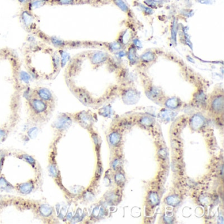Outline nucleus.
Listing matches in <instances>:
<instances>
[{
    "label": "nucleus",
    "instance_id": "nucleus-1",
    "mask_svg": "<svg viewBox=\"0 0 224 224\" xmlns=\"http://www.w3.org/2000/svg\"><path fill=\"white\" fill-rule=\"evenodd\" d=\"M30 105L32 111L36 114H41L48 110V103L38 97L30 99Z\"/></svg>",
    "mask_w": 224,
    "mask_h": 224
},
{
    "label": "nucleus",
    "instance_id": "nucleus-2",
    "mask_svg": "<svg viewBox=\"0 0 224 224\" xmlns=\"http://www.w3.org/2000/svg\"><path fill=\"white\" fill-rule=\"evenodd\" d=\"M211 107L213 111L216 113H220L223 112V95H218L212 99L211 103Z\"/></svg>",
    "mask_w": 224,
    "mask_h": 224
},
{
    "label": "nucleus",
    "instance_id": "nucleus-3",
    "mask_svg": "<svg viewBox=\"0 0 224 224\" xmlns=\"http://www.w3.org/2000/svg\"><path fill=\"white\" fill-rule=\"evenodd\" d=\"M37 97L45 102H51L53 101V95L50 91L46 88H39L36 91Z\"/></svg>",
    "mask_w": 224,
    "mask_h": 224
},
{
    "label": "nucleus",
    "instance_id": "nucleus-4",
    "mask_svg": "<svg viewBox=\"0 0 224 224\" xmlns=\"http://www.w3.org/2000/svg\"><path fill=\"white\" fill-rule=\"evenodd\" d=\"M22 19L26 25H29L32 23L33 17L28 11H24L22 13Z\"/></svg>",
    "mask_w": 224,
    "mask_h": 224
},
{
    "label": "nucleus",
    "instance_id": "nucleus-5",
    "mask_svg": "<svg viewBox=\"0 0 224 224\" xmlns=\"http://www.w3.org/2000/svg\"><path fill=\"white\" fill-rule=\"evenodd\" d=\"M166 200L167 201V203L171 206H176L177 204H178L180 201L179 198L176 196H170L167 198Z\"/></svg>",
    "mask_w": 224,
    "mask_h": 224
},
{
    "label": "nucleus",
    "instance_id": "nucleus-6",
    "mask_svg": "<svg viewBox=\"0 0 224 224\" xmlns=\"http://www.w3.org/2000/svg\"><path fill=\"white\" fill-rule=\"evenodd\" d=\"M149 201H150V203L153 206L158 204L159 202L158 195L155 193H151V195H149Z\"/></svg>",
    "mask_w": 224,
    "mask_h": 224
},
{
    "label": "nucleus",
    "instance_id": "nucleus-7",
    "mask_svg": "<svg viewBox=\"0 0 224 224\" xmlns=\"http://www.w3.org/2000/svg\"><path fill=\"white\" fill-rule=\"evenodd\" d=\"M120 140V137L118 133H112L111 136H110V141H111V143L113 145H116L118 143Z\"/></svg>",
    "mask_w": 224,
    "mask_h": 224
},
{
    "label": "nucleus",
    "instance_id": "nucleus-8",
    "mask_svg": "<svg viewBox=\"0 0 224 224\" xmlns=\"http://www.w3.org/2000/svg\"><path fill=\"white\" fill-rule=\"evenodd\" d=\"M59 5H71L74 3V0H55Z\"/></svg>",
    "mask_w": 224,
    "mask_h": 224
},
{
    "label": "nucleus",
    "instance_id": "nucleus-9",
    "mask_svg": "<svg viewBox=\"0 0 224 224\" xmlns=\"http://www.w3.org/2000/svg\"><path fill=\"white\" fill-rule=\"evenodd\" d=\"M51 41L52 43L57 45V46H62L64 45V42L62 41L59 40V39H57V38H51Z\"/></svg>",
    "mask_w": 224,
    "mask_h": 224
},
{
    "label": "nucleus",
    "instance_id": "nucleus-10",
    "mask_svg": "<svg viewBox=\"0 0 224 224\" xmlns=\"http://www.w3.org/2000/svg\"><path fill=\"white\" fill-rule=\"evenodd\" d=\"M116 181H118V183H121L124 181V177L122 174H118L116 176Z\"/></svg>",
    "mask_w": 224,
    "mask_h": 224
},
{
    "label": "nucleus",
    "instance_id": "nucleus-11",
    "mask_svg": "<svg viewBox=\"0 0 224 224\" xmlns=\"http://www.w3.org/2000/svg\"><path fill=\"white\" fill-rule=\"evenodd\" d=\"M20 76H21V78H22V80H24V81H28V80H29V79H30L29 76H28V74L26 72H23L22 73H21V75Z\"/></svg>",
    "mask_w": 224,
    "mask_h": 224
},
{
    "label": "nucleus",
    "instance_id": "nucleus-12",
    "mask_svg": "<svg viewBox=\"0 0 224 224\" xmlns=\"http://www.w3.org/2000/svg\"><path fill=\"white\" fill-rule=\"evenodd\" d=\"M118 2L117 3V4H118L120 6V8H122L123 10H124V9H125L126 8L125 4H124V3L122 1H120V0H118Z\"/></svg>",
    "mask_w": 224,
    "mask_h": 224
}]
</instances>
